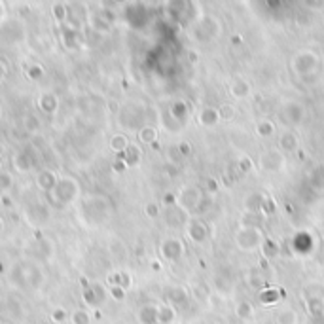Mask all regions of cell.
Wrapping results in <instances>:
<instances>
[{"label":"cell","instance_id":"obj_1","mask_svg":"<svg viewBox=\"0 0 324 324\" xmlns=\"http://www.w3.org/2000/svg\"><path fill=\"white\" fill-rule=\"evenodd\" d=\"M260 165L262 169H268V171H279L285 165V158L279 154V150H268L266 154H262Z\"/></svg>","mask_w":324,"mask_h":324},{"label":"cell","instance_id":"obj_2","mask_svg":"<svg viewBox=\"0 0 324 324\" xmlns=\"http://www.w3.org/2000/svg\"><path fill=\"white\" fill-rule=\"evenodd\" d=\"M161 252H163V256H165L167 260H176V258H180V254H182L180 241H176V239H169V241H165L163 246H161Z\"/></svg>","mask_w":324,"mask_h":324},{"label":"cell","instance_id":"obj_3","mask_svg":"<svg viewBox=\"0 0 324 324\" xmlns=\"http://www.w3.org/2000/svg\"><path fill=\"white\" fill-rule=\"evenodd\" d=\"M188 233H190V237L196 241V243H201L203 239L207 237V228L205 224H201V222H191L190 224V229H188Z\"/></svg>","mask_w":324,"mask_h":324},{"label":"cell","instance_id":"obj_4","mask_svg":"<svg viewBox=\"0 0 324 324\" xmlns=\"http://www.w3.org/2000/svg\"><path fill=\"white\" fill-rule=\"evenodd\" d=\"M141 322L143 324H158L159 322V309L156 307H144L141 311Z\"/></svg>","mask_w":324,"mask_h":324},{"label":"cell","instance_id":"obj_5","mask_svg":"<svg viewBox=\"0 0 324 324\" xmlns=\"http://www.w3.org/2000/svg\"><path fill=\"white\" fill-rule=\"evenodd\" d=\"M220 119V114H218V110H214V108H205V110L201 112V118H199V121L203 123V125L207 127H213L216 121Z\"/></svg>","mask_w":324,"mask_h":324},{"label":"cell","instance_id":"obj_6","mask_svg":"<svg viewBox=\"0 0 324 324\" xmlns=\"http://www.w3.org/2000/svg\"><path fill=\"white\" fill-rule=\"evenodd\" d=\"M281 146H283L285 150H288V152L296 150V146H298V139H296V135L290 133V131L283 135V137H281Z\"/></svg>","mask_w":324,"mask_h":324},{"label":"cell","instance_id":"obj_7","mask_svg":"<svg viewBox=\"0 0 324 324\" xmlns=\"http://www.w3.org/2000/svg\"><path fill=\"white\" fill-rule=\"evenodd\" d=\"M250 91V87H248V84L246 82H235V84H231V95L237 97V99H241V97H245L246 93Z\"/></svg>","mask_w":324,"mask_h":324},{"label":"cell","instance_id":"obj_8","mask_svg":"<svg viewBox=\"0 0 324 324\" xmlns=\"http://www.w3.org/2000/svg\"><path fill=\"white\" fill-rule=\"evenodd\" d=\"M235 313H237V316L239 318H250L252 316V305L248 303V301H241L237 305V309H235Z\"/></svg>","mask_w":324,"mask_h":324},{"label":"cell","instance_id":"obj_9","mask_svg":"<svg viewBox=\"0 0 324 324\" xmlns=\"http://www.w3.org/2000/svg\"><path fill=\"white\" fill-rule=\"evenodd\" d=\"M169 300L174 301V303H186L188 301V294L184 292L182 288H174L169 292Z\"/></svg>","mask_w":324,"mask_h":324},{"label":"cell","instance_id":"obj_10","mask_svg":"<svg viewBox=\"0 0 324 324\" xmlns=\"http://www.w3.org/2000/svg\"><path fill=\"white\" fill-rule=\"evenodd\" d=\"M139 158H141V154H139V150H137V148L129 146V148L125 150V163L133 165V163H137V161H139Z\"/></svg>","mask_w":324,"mask_h":324},{"label":"cell","instance_id":"obj_11","mask_svg":"<svg viewBox=\"0 0 324 324\" xmlns=\"http://www.w3.org/2000/svg\"><path fill=\"white\" fill-rule=\"evenodd\" d=\"M112 148H114L116 152L127 150V148H129V144H127L125 137H114V139H112Z\"/></svg>","mask_w":324,"mask_h":324},{"label":"cell","instance_id":"obj_12","mask_svg":"<svg viewBox=\"0 0 324 324\" xmlns=\"http://www.w3.org/2000/svg\"><path fill=\"white\" fill-rule=\"evenodd\" d=\"M173 318H174V311H173V309H169V307L159 309V322L169 324L171 320H173Z\"/></svg>","mask_w":324,"mask_h":324},{"label":"cell","instance_id":"obj_13","mask_svg":"<svg viewBox=\"0 0 324 324\" xmlns=\"http://www.w3.org/2000/svg\"><path fill=\"white\" fill-rule=\"evenodd\" d=\"M277 322L279 324H294L296 322V315L290 313V311H285V313H281V315L277 316Z\"/></svg>","mask_w":324,"mask_h":324},{"label":"cell","instance_id":"obj_14","mask_svg":"<svg viewBox=\"0 0 324 324\" xmlns=\"http://www.w3.org/2000/svg\"><path fill=\"white\" fill-rule=\"evenodd\" d=\"M154 139H156V131H154V129L146 127V129L141 131V141H143V143H154Z\"/></svg>","mask_w":324,"mask_h":324},{"label":"cell","instance_id":"obj_15","mask_svg":"<svg viewBox=\"0 0 324 324\" xmlns=\"http://www.w3.org/2000/svg\"><path fill=\"white\" fill-rule=\"evenodd\" d=\"M258 135H262V137L273 135V125H271L269 121H262L260 125H258Z\"/></svg>","mask_w":324,"mask_h":324},{"label":"cell","instance_id":"obj_16","mask_svg":"<svg viewBox=\"0 0 324 324\" xmlns=\"http://www.w3.org/2000/svg\"><path fill=\"white\" fill-rule=\"evenodd\" d=\"M279 300V294L277 292H266L262 294V301H266V303H273V301Z\"/></svg>","mask_w":324,"mask_h":324},{"label":"cell","instance_id":"obj_17","mask_svg":"<svg viewBox=\"0 0 324 324\" xmlns=\"http://www.w3.org/2000/svg\"><path fill=\"white\" fill-rule=\"evenodd\" d=\"M218 114H220L224 119H229L233 116V108H231V106H222L220 110H218Z\"/></svg>","mask_w":324,"mask_h":324},{"label":"cell","instance_id":"obj_18","mask_svg":"<svg viewBox=\"0 0 324 324\" xmlns=\"http://www.w3.org/2000/svg\"><path fill=\"white\" fill-rule=\"evenodd\" d=\"M156 207H158V205H154V203H152V205H148V209H146V213L152 214V216H156V214H158V209H156Z\"/></svg>","mask_w":324,"mask_h":324},{"label":"cell","instance_id":"obj_19","mask_svg":"<svg viewBox=\"0 0 324 324\" xmlns=\"http://www.w3.org/2000/svg\"><path fill=\"white\" fill-rule=\"evenodd\" d=\"M55 17H63L64 16V6H55Z\"/></svg>","mask_w":324,"mask_h":324},{"label":"cell","instance_id":"obj_20","mask_svg":"<svg viewBox=\"0 0 324 324\" xmlns=\"http://www.w3.org/2000/svg\"><path fill=\"white\" fill-rule=\"evenodd\" d=\"M0 229H2V220H0Z\"/></svg>","mask_w":324,"mask_h":324}]
</instances>
